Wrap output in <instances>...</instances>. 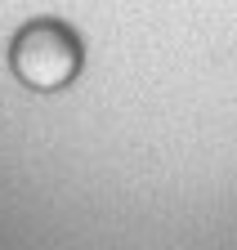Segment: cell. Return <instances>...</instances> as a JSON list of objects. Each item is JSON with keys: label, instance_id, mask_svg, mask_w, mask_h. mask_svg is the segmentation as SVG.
I'll list each match as a JSON object with an SVG mask.
<instances>
[{"label": "cell", "instance_id": "cell-1", "mask_svg": "<svg viewBox=\"0 0 237 250\" xmlns=\"http://www.w3.org/2000/svg\"><path fill=\"white\" fill-rule=\"evenodd\" d=\"M76 62H81V45L72 41V31L58 27V22H32L14 41V72L27 85H36V89L67 85Z\"/></svg>", "mask_w": 237, "mask_h": 250}]
</instances>
